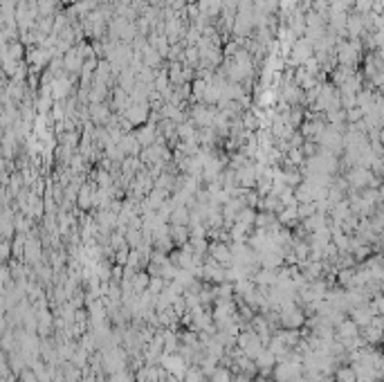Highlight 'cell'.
Instances as JSON below:
<instances>
[{
	"label": "cell",
	"mask_w": 384,
	"mask_h": 382,
	"mask_svg": "<svg viewBox=\"0 0 384 382\" xmlns=\"http://www.w3.org/2000/svg\"><path fill=\"white\" fill-rule=\"evenodd\" d=\"M337 333H339V340H342V342L355 340L357 338V324H355V321H342V324H339V328H337Z\"/></svg>",
	"instance_id": "cell-1"
},
{
	"label": "cell",
	"mask_w": 384,
	"mask_h": 382,
	"mask_svg": "<svg viewBox=\"0 0 384 382\" xmlns=\"http://www.w3.org/2000/svg\"><path fill=\"white\" fill-rule=\"evenodd\" d=\"M148 283H151V274L146 272H135V276H133V290H135L137 295H144L148 290Z\"/></svg>",
	"instance_id": "cell-2"
},
{
	"label": "cell",
	"mask_w": 384,
	"mask_h": 382,
	"mask_svg": "<svg viewBox=\"0 0 384 382\" xmlns=\"http://www.w3.org/2000/svg\"><path fill=\"white\" fill-rule=\"evenodd\" d=\"M182 382H204V375H202V369L200 366H193V369H187V373H184Z\"/></svg>",
	"instance_id": "cell-3"
},
{
	"label": "cell",
	"mask_w": 384,
	"mask_h": 382,
	"mask_svg": "<svg viewBox=\"0 0 384 382\" xmlns=\"http://www.w3.org/2000/svg\"><path fill=\"white\" fill-rule=\"evenodd\" d=\"M337 382H357V373L353 369H342L337 373Z\"/></svg>",
	"instance_id": "cell-4"
}]
</instances>
